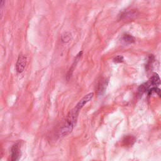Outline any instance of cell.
I'll list each match as a JSON object with an SVG mask.
<instances>
[{"mask_svg": "<svg viewBox=\"0 0 161 161\" xmlns=\"http://www.w3.org/2000/svg\"><path fill=\"white\" fill-rule=\"evenodd\" d=\"M93 95L94 94L93 93L86 95L79 101L74 108L69 113L64 124L61 127L59 130V136L60 137L67 136L73 131L76 125L78 115L81 110L85 104H86L93 98Z\"/></svg>", "mask_w": 161, "mask_h": 161, "instance_id": "obj_1", "label": "cell"}, {"mask_svg": "<svg viewBox=\"0 0 161 161\" xmlns=\"http://www.w3.org/2000/svg\"><path fill=\"white\" fill-rule=\"evenodd\" d=\"M160 83H161V81L159 76L157 74H155L149 79L148 82L141 85L138 89V91L141 93H144L146 91H149L152 87L158 86L160 84Z\"/></svg>", "mask_w": 161, "mask_h": 161, "instance_id": "obj_2", "label": "cell"}, {"mask_svg": "<svg viewBox=\"0 0 161 161\" xmlns=\"http://www.w3.org/2000/svg\"><path fill=\"white\" fill-rule=\"evenodd\" d=\"M27 57L24 55H20L19 59H18L16 64V70L18 73H22L23 72V70H25V68L27 65Z\"/></svg>", "mask_w": 161, "mask_h": 161, "instance_id": "obj_3", "label": "cell"}, {"mask_svg": "<svg viewBox=\"0 0 161 161\" xmlns=\"http://www.w3.org/2000/svg\"><path fill=\"white\" fill-rule=\"evenodd\" d=\"M20 155V147L19 143L13 146L11 149V160L13 161L18 160Z\"/></svg>", "mask_w": 161, "mask_h": 161, "instance_id": "obj_4", "label": "cell"}, {"mask_svg": "<svg viewBox=\"0 0 161 161\" xmlns=\"http://www.w3.org/2000/svg\"><path fill=\"white\" fill-rule=\"evenodd\" d=\"M135 142L136 138L134 136L127 135L123 138L121 141V144L125 147H130L135 144Z\"/></svg>", "mask_w": 161, "mask_h": 161, "instance_id": "obj_5", "label": "cell"}, {"mask_svg": "<svg viewBox=\"0 0 161 161\" xmlns=\"http://www.w3.org/2000/svg\"><path fill=\"white\" fill-rule=\"evenodd\" d=\"M122 39L125 43H127V44H132L135 42L134 38L132 36V35H128V34L125 35L123 37Z\"/></svg>", "mask_w": 161, "mask_h": 161, "instance_id": "obj_6", "label": "cell"}, {"mask_svg": "<svg viewBox=\"0 0 161 161\" xmlns=\"http://www.w3.org/2000/svg\"><path fill=\"white\" fill-rule=\"evenodd\" d=\"M148 93H149V96L152 95V94H157V95L161 96V90L159 88H157V87H154L150 88L148 91Z\"/></svg>", "mask_w": 161, "mask_h": 161, "instance_id": "obj_7", "label": "cell"}, {"mask_svg": "<svg viewBox=\"0 0 161 161\" xmlns=\"http://www.w3.org/2000/svg\"><path fill=\"white\" fill-rule=\"evenodd\" d=\"M71 39V34L70 33H65L62 36V40L63 42H68Z\"/></svg>", "mask_w": 161, "mask_h": 161, "instance_id": "obj_8", "label": "cell"}, {"mask_svg": "<svg viewBox=\"0 0 161 161\" xmlns=\"http://www.w3.org/2000/svg\"><path fill=\"white\" fill-rule=\"evenodd\" d=\"M106 82L105 80L104 81H101L98 84V91L99 92H101L103 91H104V89H105V86H106Z\"/></svg>", "mask_w": 161, "mask_h": 161, "instance_id": "obj_9", "label": "cell"}, {"mask_svg": "<svg viewBox=\"0 0 161 161\" xmlns=\"http://www.w3.org/2000/svg\"><path fill=\"white\" fill-rule=\"evenodd\" d=\"M114 62H117V63H120L122 62L123 61V57L121 56H117L115 59H114Z\"/></svg>", "mask_w": 161, "mask_h": 161, "instance_id": "obj_10", "label": "cell"}, {"mask_svg": "<svg viewBox=\"0 0 161 161\" xmlns=\"http://www.w3.org/2000/svg\"><path fill=\"white\" fill-rule=\"evenodd\" d=\"M4 1L5 0H2V6H3L4 5Z\"/></svg>", "mask_w": 161, "mask_h": 161, "instance_id": "obj_11", "label": "cell"}]
</instances>
